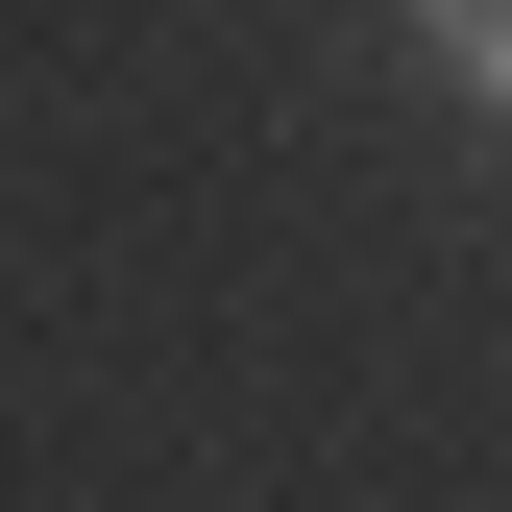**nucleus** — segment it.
<instances>
[{
	"instance_id": "nucleus-1",
	"label": "nucleus",
	"mask_w": 512,
	"mask_h": 512,
	"mask_svg": "<svg viewBox=\"0 0 512 512\" xmlns=\"http://www.w3.org/2000/svg\"><path fill=\"white\" fill-rule=\"evenodd\" d=\"M391 25H415V74H439V98H488V122H512V0H391Z\"/></svg>"
}]
</instances>
